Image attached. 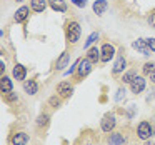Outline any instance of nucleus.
Returning a JSON list of instances; mask_svg holds the SVG:
<instances>
[{
    "label": "nucleus",
    "mask_w": 155,
    "mask_h": 145,
    "mask_svg": "<svg viewBox=\"0 0 155 145\" xmlns=\"http://www.w3.org/2000/svg\"><path fill=\"white\" fill-rule=\"evenodd\" d=\"M80 34H82V28H80V24L77 20H70L65 27V37H67V42L68 44H77V40L80 38Z\"/></svg>",
    "instance_id": "f257e3e1"
},
{
    "label": "nucleus",
    "mask_w": 155,
    "mask_h": 145,
    "mask_svg": "<svg viewBox=\"0 0 155 145\" xmlns=\"http://www.w3.org/2000/svg\"><path fill=\"white\" fill-rule=\"evenodd\" d=\"M152 135H153V127L150 122H140L137 127V137L140 140H148Z\"/></svg>",
    "instance_id": "f03ea898"
},
{
    "label": "nucleus",
    "mask_w": 155,
    "mask_h": 145,
    "mask_svg": "<svg viewBox=\"0 0 155 145\" xmlns=\"http://www.w3.org/2000/svg\"><path fill=\"white\" fill-rule=\"evenodd\" d=\"M92 62L88 60L87 57L85 58H80V64H78V68H77V78H84L87 77L88 74L92 72Z\"/></svg>",
    "instance_id": "7ed1b4c3"
},
{
    "label": "nucleus",
    "mask_w": 155,
    "mask_h": 145,
    "mask_svg": "<svg viewBox=\"0 0 155 145\" xmlns=\"http://www.w3.org/2000/svg\"><path fill=\"white\" fill-rule=\"evenodd\" d=\"M115 55V47L110 44H104L100 48V62H110V58H114Z\"/></svg>",
    "instance_id": "20e7f679"
},
{
    "label": "nucleus",
    "mask_w": 155,
    "mask_h": 145,
    "mask_svg": "<svg viewBox=\"0 0 155 145\" xmlns=\"http://www.w3.org/2000/svg\"><path fill=\"white\" fill-rule=\"evenodd\" d=\"M72 92H74V85L70 84V82H60V84L57 85V94L60 95V97H64V98H67V97H70L72 95Z\"/></svg>",
    "instance_id": "39448f33"
},
{
    "label": "nucleus",
    "mask_w": 155,
    "mask_h": 145,
    "mask_svg": "<svg viewBox=\"0 0 155 145\" xmlns=\"http://www.w3.org/2000/svg\"><path fill=\"white\" fill-rule=\"evenodd\" d=\"M132 47H134L135 50H138L142 55H145V57L150 55V52H152L150 48H148V45H147V38H137V40L132 44Z\"/></svg>",
    "instance_id": "423d86ee"
},
{
    "label": "nucleus",
    "mask_w": 155,
    "mask_h": 145,
    "mask_svg": "<svg viewBox=\"0 0 155 145\" xmlns=\"http://www.w3.org/2000/svg\"><path fill=\"white\" fill-rule=\"evenodd\" d=\"M100 127H102V130H104V132L110 133V132L115 128V117H114L112 114H107V115L104 117V120H102Z\"/></svg>",
    "instance_id": "0eeeda50"
},
{
    "label": "nucleus",
    "mask_w": 155,
    "mask_h": 145,
    "mask_svg": "<svg viewBox=\"0 0 155 145\" xmlns=\"http://www.w3.org/2000/svg\"><path fill=\"white\" fill-rule=\"evenodd\" d=\"M145 88V78L143 77H140V75H137V77L132 80V84H130V90H132V94H140L142 90Z\"/></svg>",
    "instance_id": "6e6552de"
},
{
    "label": "nucleus",
    "mask_w": 155,
    "mask_h": 145,
    "mask_svg": "<svg viewBox=\"0 0 155 145\" xmlns=\"http://www.w3.org/2000/svg\"><path fill=\"white\" fill-rule=\"evenodd\" d=\"M125 68H127V60H125L124 55H120V57L117 58V62H115L114 68H112V74L114 75H118V74H124Z\"/></svg>",
    "instance_id": "1a4fd4ad"
},
{
    "label": "nucleus",
    "mask_w": 155,
    "mask_h": 145,
    "mask_svg": "<svg viewBox=\"0 0 155 145\" xmlns=\"http://www.w3.org/2000/svg\"><path fill=\"white\" fill-rule=\"evenodd\" d=\"M108 145H124L125 143V137L122 132H110V137H108Z\"/></svg>",
    "instance_id": "9d476101"
},
{
    "label": "nucleus",
    "mask_w": 155,
    "mask_h": 145,
    "mask_svg": "<svg viewBox=\"0 0 155 145\" xmlns=\"http://www.w3.org/2000/svg\"><path fill=\"white\" fill-rule=\"evenodd\" d=\"M12 145H27L28 142V135L25 133V132H18V133H15L14 137L10 138Z\"/></svg>",
    "instance_id": "9b49d317"
},
{
    "label": "nucleus",
    "mask_w": 155,
    "mask_h": 145,
    "mask_svg": "<svg viewBox=\"0 0 155 145\" xmlns=\"http://www.w3.org/2000/svg\"><path fill=\"white\" fill-rule=\"evenodd\" d=\"M24 90H25V94H28V95H35L38 90L37 82L35 80H24Z\"/></svg>",
    "instance_id": "f8f14e48"
},
{
    "label": "nucleus",
    "mask_w": 155,
    "mask_h": 145,
    "mask_svg": "<svg viewBox=\"0 0 155 145\" xmlns=\"http://www.w3.org/2000/svg\"><path fill=\"white\" fill-rule=\"evenodd\" d=\"M48 0H30V8L34 12H44L47 8Z\"/></svg>",
    "instance_id": "ddd939ff"
},
{
    "label": "nucleus",
    "mask_w": 155,
    "mask_h": 145,
    "mask_svg": "<svg viewBox=\"0 0 155 145\" xmlns=\"http://www.w3.org/2000/svg\"><path fill=\"white\" fill-rule=\"evenodd\" d=\"M0 90H2L4 95L12 92V80L8 77H5V75H2V78H0Z\"/></svg>",
    "instance_id": "4468645a"
},
{
    "label": "nucleus",
    "mask_w": 155,
    "mask_h": 145,
    "mask_svg": "<svg viewBox=\"0 0 155 145\" xmlns=\"http://www.w3.org/2000/svg\"><path fill=\"white\" fill-rule=\"evenodd\" d=\"M108 4H107V0H95L94 5H92V8H94V12L97 15H102L105 10H107Z\"/></svg>",
    "instance_id": "2eb2a0df"
},
{
    "label": "nucleus",
    "mask_w": 155,
    "mask_h": 145,
    "mask_svg": "<svg viewBox=\"0 0 155 145\" xmlns=\"http://www.w3.org/2000/svg\"><path fill=\"white\" fill-rule=\"evenodd\" d=\"M28 12H30V8H28V7H20L17 10V14H15V22H17V24L25 22V20H27V17H28Z\"/></svg>",
    "instance_id": "dca6fc26"
},
{
    "label": "nucleus",
    "mask_w": 155,
    "mask_h": 145,
    "mask_svg": "<svg viewBox=\"0 0 155 145\" xmlns=\"http://www.w3.org/2000/svg\"><path fill=\"white\" fill-rule=\"evenodd\" d=\"M48 5L55 12H67V4H65L64 0H48Z\"/></svg>",
    "instance_id": "f3484780"
},
{
    "label": "nucleus",
    "mask_w": 155,
    "mask_h": 145,
    "mask_svg": "<svg viewBox=\"0 0 155 145\" xmlns=\"http://www.w3.org/2000/svg\"><path fill=\"white\" fill-rule=\"evenodd\" d=\"M87 58L92 62V64H97V62L100 60V50H98L97 47H90L87 50Z\"/></svg>",
    "instance_id": "a211bd4d"
},
{
    "label": "nucleus",
    "mask_w": 155,
    "mask_h": 145,
    "mask_svg": "<svg viewBox=\"0 0 155 145\" xmlns=\"http://www.w3.org/2000/svg\"><path fill=\"white\" fill-rule=\"evenodd\" d=\"M25 75H27V70H25L24 65L17 64L14 67V77L17 78V80H25Z\"/></svg>",
    "instance_id": "6ab92c4d"
},
{
    "label": "nucleus",
    "mask_w": 155,
    "mask_h": 145,
    "mask_svg": "<svg viewBox=\"0 0 155 145\" xmlns=\"http://www.w3.org/2000/svg\"><path fill=\"white\" fill-rule=\"evenodd\" d=\"M68 58H70V55H68L67 52H64V54L60 55V58L57 60V65H55V67H57V70H62L64 67H67V64H68Z\"/></svg>",
    "instance_id": "aec40b11"
},
{
    "label": "nucleus",
    "mask_w": 155,
    "mask_h": 145,
    "mask_svg": "<svg viewBox=\"0 0 155 145\" xmlns=\"http://www.w3.org/2000/svg\"><path fill=\"white\" fill-rule=\"evenodd\" d=\"M137 77V70H128L124 74V77H122V82L124 84H132V80Z\"/></svg>",
    "instance_id": "412c9836"
},
{
    "label": "nucleus",
    "mask_w": 155,
    "mask_h": 145,
    "mask_svg": "<svg viewBox=\"0 0 155 145\" xmlns=\"http://www.w3.org/2000/svg\"><path fill=\"white\" fill-rule=\"evenodd\" d=\"M97 38H98V34H97V32H94V34H90V35H88V38L85 40V45H84V47L88 50V48H90V45L94 44V42L97 40Z\"/></svg>",
    "instance_id": "4be33fe9"
},
{
    "label": "nucleus",
    "mask_w": 155,
    "mask_h": 145,
    "mask_svg": "<svg viewBox=\"0 0 155 145\" xmlns=\"http://www.w3.org/2000/svg\"><path fill=\"white\" fill-rule=\"evenodd\" d=\"M48 104H50V107L58 108V107H60V104H62V100H60V97L54 95V97H50V98H48Z\"/></svg>",
    "instance_id": "5701e85b"
},
{
    "label": "nucleus",
    "mask_w": 155,
    "mask_h": 145,
    "mask_svg": "<svg viewBox=\"0 0 155 145\" xmlns=\"http://www.w3.org/2000/svg\"><path fill=\"white\" fill-rule=\"evenodd\" d=\"M155 68V65L152 64V62H147V64H143V67H142V72H143V75H150V72Z\"/></svg>",
    "instance_id": "b1692460"
},
{
    "label": "nucleus",
    "mask_w": 155,
    "mask_h": 145,
    "mask_svg": "<svg viewBox=\"0 0 155 145\" xmlns=\"http://www.w3.org/2000/svg\"><path fill=\"white\" fill-rule=\"evenodd\" d=\"M47 124H48V115H47V114L38 115V118H37V125H38V127H42V125H47Z\"/></svg>",
    "instance_id": "393cba45"
},
{
    "label": "nucleus",
    "mask_w": 155,
    "mask_h": 145,
    "mask_svg": "<svg viewBox=\"0 0 155 145\" xmlns=\"http://www.w3.org/2000/svg\"><path fill=\"white\" fill-rule=\"evenodd\" d=\"M148 25L155 28V10H152L150 14H148Z\"/></svg>",
    "instance_id": "a878e982"
},
{
    "label": "nucleus",
    "mask_w": 155,
    "mask_h": 145,
    "mask_svg": "<svg viewBox=\"0 0 155 145\" xmlns=\"http://www.w3.org/2000/svg\"><path fill=\"white\" fill-rule=\"evenodd\" d=\"M72 4L78 8H84L85 5H87V0H72Z\"/></svg>",
    "instance_id": "bb28decb"
},
{
    "label": "nucleus",
    "mask_w": 155,
    "mask_h": 145,
    "mask_svg": "<svg viewBox=\"0 0 155 145\" xmlns=\"http://www.w3.org/2000/svg\"><path fill=\"white\" fill-rule=\"evenodd\" d=\"M78 64H80V60H77V62H75V64L72 65V67L68 68L67 72H65V75H72V74H74V72H75V70H77V68H78Z\"/></svg>",
    "instance_id": "cd10ccee"
},
{
    "label": "nucleus",
    "mask_w": 155,
    "mask_h": 145,
    "mask_svg": "<svg viewBox=\"0 0 155 145\" xmlns=\"http://www.w3.org/2000/svg\"><path fill=\"white\" fill-rule=\"evenodd\" d=\"M147 45L152 52H155V38H147Z\"/></svg>",
    "instance_id": "c85d7f7f"
},
{
    "label": "nucleus",
    "mask_w": 155,
    "mask_h": 145,
    "mask_svg": "<svg viewBox=\"0 0 155 145\" xmlns=\"http://www.w3.org/2000/svg\"><path fill=\"white\" fill-rule=\"evenodd\" d=\"M5 97H7V100H8V102H14V100H17V95H15L14 92H10V94H5Z\"/></svg>",
    "instance_id": "c756f323"
},
{
    "label": "nucleus",
    "mask_w": 155,
    "mask_h": 145,
    "mask_svg": "<svg viewBox=\"0 0 155 145\" xmlns=\"http://www.w3.org/2000/svg\"><path fill=\"white\" fill-rule=\"evenodd\" d=\"M148 77H150V82H152V84H155V68L150 72V75H148Z\"/></svg>",
    "instance_id": "7c9ffc66"
},
{
    "label": "nucleus",
    "mask_w": 155,
    "mask_h": 145,
    "mask_svg": "<svg viewBox=\"0 0 155 145\" xmlns=\"http://www.w3.org/2000/svg\"><path fill=\"white\" fill-rule=\"evenodd\" d=\"M117 94H118V95H117V100H120V98H122V95L125 94V88H120V90H118Z\"/></svg>",
    "instance_id": "2f4dec72"
},
{
    "label": "nucleus",
    "mask_w": 155,
    "mask_h": 145,
    "mask_svg": "<svg viewBox=\"0 0 155 145\" xmlns=\"http://www.w3.org/2000/svg\"><path fill=\"white\" fill-rule=\"evenodd\" d=\"M0 72H2V75H4V72H5V65H4V62L0 64Z\"/></svg>",
    "instance_id": "473e14b6"
},
{
    "label": "nucleus",
    "mask_w": 155,
    "mask_h": 145,
    "mask_svg": "<svg viewBox=\"0 0 155 145\" xmlns=\"http://www.w3.org/2000/svg\"><path fill=\"white\" fill-rule=\"evenodd\" d=\"M17 2H24V0H17Z\"/></svg>",
    "instance_id": "72a5a7b5"
}]
</instances>
